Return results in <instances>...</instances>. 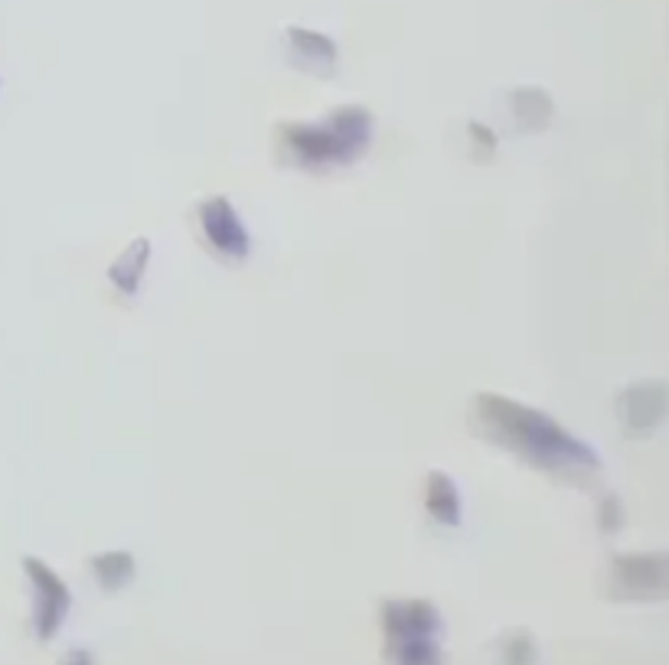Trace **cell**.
<instances>
[{
  "label": "cell",
  "instance_id": "6da1fadb",
  "mask_svg": "<svg viewBox=\"0 0 669 665\" xmlns=\"http://www.w3.org/2000/svg\"><path fill=\"white\" fill-rule=\"evenodd\" d=\"M477 421L493 440L513 447L516 454L529 457L533 464L545 470H575V466H591L598 470V454L588 444L575 440L559 424L545 414L523 408L500 395L477 398Z\"/></svg>",
  "mask_w": 669,
  "mask_h": 665
},
{
  "label": "cell",
  "instance_id": "7a4b0ae2",
  "mask_svg": "<svg viewBox=\"0 0 669 665\" xmlns=\"http://www.w3.org/2000/svg\"><path fill=\"white\" fill-rule=\"evenodd\" d=\"M373 114L366 108H339L323 124L284 127V141L304 163H347L369 147Z\"/></svg>",
  "mask_w": 669,
  "mask_h": 665
},
{
  "label": "cell",
  "instance_id": "3957f363",
  "mask_svg": "<svg viewBox=\"0 0 669 665\" xmlns=\"http://www.w3.org/2000/svg\"><path fill=\"white\" fill-rule=\"evenodd\" d=\"M385 630L392 636V652L402 662H434L438 659L434 632L441 630V616L428 600L385 604Z\"/></svg>",
  "mask_w": 669,
  "mask_h": 665
},
{
  "label": "cell",
  "instance_id": "277c9868",
  "mask_svg": "<svg viewBox=\"0 0 669 665\" xmlns=\"http://www.w3.org/2000/svg\"><path fill=\"white\" fill-rule=\"evenodd\" d=\"M199 225L206 232V242L216 248L226 258H245L252 242H248V232L242 225V219L235 216L232 202L226 196H212L199 206Z\"/></svg>",
  "mask_w": 669,
  "mask_h": 665
},
{
  "label": "cell",
  "instance_id": "5b68a950",
  "mask_svg": "<svg viewBox=\"0 0 669 665\" xmlns=\"http://www.w3.org/2000/svg\"><path fill=\"white\" fill-rule=\"evenodd\" d=\"M26 571L33 574L36 581V590H40V613H36V630H40V636H46L50 640L52 632L59 630L62 616H66L69 610V590L66 584L56 577V574L50 571L46 565H40V561H26Z\"/></svg>",
  "mask_w": 669,
  "mask_h": 665
},
{
  "label": "cell",
  "instance_id": "8992f818",
  "mask_svg": "<svg viewBox=\"0 0 669 665\" xmlns=\"http://www.w3.org/2000/svg\"><path fill=\"white\" fill-rule=\"evenodd\" d=\"M624 408H627L630 434H644V430H653L663 421V411H666V392H663V385H656V382H650V385H636L624 395Z\"/></svg>",
  "mask_w": 669,
  "mask_h": 665
},
{
  "label": "cell",
  "instance_id": "52a82bcc",
  "mask_svg": "<svg viewBox=\"0 0 669 665\" xmlns=\"http://www.w3.org/2000/svg\"><path fill=\"white\" fill-rule=\"evenodd\" d=\"M151 261V238H134L127 252H121L115 258V264L108 268L111 284L118 287L121 294H137V284L144 278V268Z\"/></svg>",
  "mask_w": 669,
  "mask_h": 665
},
{
  "label": "cell",
  "instance_id": "ba28073f",
  "mask_svg": "<svg viewBox=\"0 0 669 665\" xmlns=\"http://www.w3.org/2000/svg\"><path fill=\"white\" fill-rule=\"evenodd\" d=\"M291 56H304L307 69L327 72L337 62V46L314 30H291Z\"/></svg>",
  "mask_w": 669,
  "mask_h": 665
},
{
  "label": "cell",
  "instance_id": "9c48e42d",
  "mask_svg": "<svg viewBox=\"0 0 669 665\" xmlns=\"http://www.w3.org/2000/svg\"><path fill=\"white\" fill-rule=\"evenodd\" d=\"M428 512L444 525L460 522V496L454 483L448 480V473H431L428 476Z\"/></svg>",
  "mask_w": 669,
  "mask_h": 665
},
{
  "label": "cell",
  "instance_id": "30bf717a",
  "mask_svg": "<svg viewBox=\"0 0 669 665\" xmlns=\"http://www.w3.org/2000/svg\"><path fill=\"white\" fill-rule=\"evenodd\" d=\"M92 567L105 590H118L134 577V558L127 551H105V555L92 558Z\"/></svg>",
  "mask_w": 669,
  "mask_h": 665
}]
</instances>
